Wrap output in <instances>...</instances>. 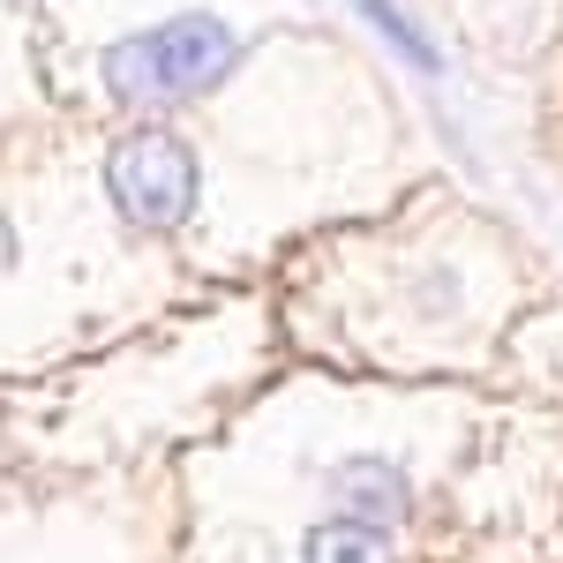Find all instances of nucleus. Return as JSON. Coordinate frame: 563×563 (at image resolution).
<instances>
[{
    "label": "nucleus",
    "instance_id": "f257e3e1",
    "mask_svg": "<svg viewBox=\"0 0 563 563\" xmlns=\"http://www.w3.org/2000/svg\"><path fill=\"white\" fill-rule=\"evenodd\" d=\"M241 60V38L218 23V15H174V23H151L106 53V84L121 98H151V106H174V98H196L233 76Z\"/></svg>",
    "mask_w": 563,
    "mask_h": 563
},
{
    "label": "nucleus",
    "instance_id": "f03ea898",
    "mask_svg": "<svg viewBox=\"0 0 563 563\" xmlns=\"http://www.w3.org/2000/svg\"><path fill=\"white\" fill-rule=\"evenodd\" d=\"M106 188H113V203H121L129 225L166 233V225H180L196 211V158H188V143L174 129H135L113 143Z\"/></svg>",
    "mask_w": 563,
    "mask_h": 563
},
{
    "label": "nucleus",
    "instance_id": "7ed1b4c3",
    "mask_svg": "<svg viewBox=\"0 0 563 563\" xmlns=\"http://www.w3.org/2000/svg\"><path fill=\"white\" fill-rule=\"evenodd\" d=\"M331 496H339L346 519H361V526H398L406 519V481H398V466H384V459H346V466L331 474Z\"/></svg>",
    "mask_w": 563,
    "mask_h": 563
},
{
    "label": "nucleus",
    "instance_id": "20e7f679",
    "mask_svg": "<svg viewBox=\"0 0 563 563\" xmlns=\"http://www.w3.org/2000/svg\"><path fill=\"white\" fill-rule=\"evenodd\" d=\"M301 563H390L384 549V526H361V519H331L308 533Z\"/></svg>",
    "mask_w": 563,
    "mask_h": 563
},
{
    "label": "nucleus",
    "instance_id": "39448f33",
    "mask_svg": "<svg viewBox=\"0 0 563 563\" xmlns=\"http://www.w3.org/2000/svg\"><path fill=\"white\" fill-rule=\"evenodd\" d=\"M361 15H368V23H376V31H384V38L398 45V53H406V60H413V68H421V76H443V53H435V45L421 38V31H413V23H406V15H398V8H390V0H368V8H361Z\"/></svg>",
    "mask_w": 563,
    "mask_h": 563
}]
</instances>
